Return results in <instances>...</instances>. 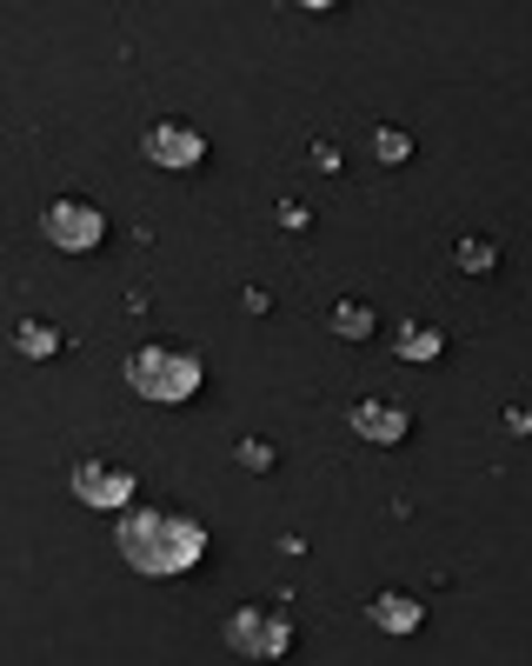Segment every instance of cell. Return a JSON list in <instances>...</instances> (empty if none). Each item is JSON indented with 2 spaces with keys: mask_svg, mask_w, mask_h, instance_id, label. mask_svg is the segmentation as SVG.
<instances>
[{
  "mask_svg": "<svg viewBox=\"0 0 532 666\" xmlns=\"http://www.w3.org/2000/svg\"><path fill=\"white\" fill-rule=\"evenodd\" d=\"M120 554H127V567L147 574V580H173V574L200 567L207 527L187 520V514H127V520H120Z\"/></svg>",
  "mask_w": 532,
  "mask_h": 666,
  "instance_id": "1",
  "label": "cell"
},
{
  "mask_svg": "<svg viewBox=\"0 0 532 666\" xmlns=\"http://www.w3.org/2000/svg\"><path fill=\"white\" fill-rule=\"evenodd\" d=\"M327 320H333L340 340H373V307H360V300H340Z\"/></svg>",
  "mask_w": 532,
  "mask_h": 666,
  "instance_id": "10",
  "label": "cell"
},
{
  "mask_svg": "<svg viewBox=\"0 0 532 666\" xmlns=\"http://www.w3.org/2000/svg\"><path fill=\"white\" fill-rule=\"evenodd\" d=\"M227 647H233L240 660H280V654L293 647V627H287V614H273L267 600H253V607H240V614L227 620Z\"/></svg>",
  "mask_w": 532,
  "mask_h": 666,
  "instance_id": "3",
  "label": "cell"
},
{
  "mask_svg": "<svg viewBox=\"0 0 532 666\" xmlns=\"http://www.w3.org/2000/svg\"><path fill=\"white\" fill-rule=\"evenodd\" d=\"M73 494H80V507L113 514V507L133 500V474H127V467H107V460H80V467H73Z\"/></svg>",
  "mask_w": 532,
  "mask_h": 666,
  "instance_id": "6",
  "label": "cell"
},
{
  "mask_svg": "<svg viewBox=\"0 0 532 666\" xmlns=\"http://www.w3.org/2000/svg\"><path fill=\"white\" fill-rule=\"evenodd\" d=\"M367 614H373L380 634H413V627H426V600H413V594H380Z\"/></svg>",
  "mask_w": 532,
  "mask_h": 666,
  "instance_id": "8",
  "label": "cell"
},
{
  "mask_svg": "<svg viewBox=\"0 0 532 666\" xmlns=\"http://www.w3.org/2000/svg\"><path fill=\"white\" fill-rule=\"evenodd\" d=\"M313 167H327V173H333V167H340V147H333V140H320V147H313Z\"/></svg>",
  "mask_w": 532,
  "mask_h": 666,
  "instance_id": "16",
  "label": "cell"
},
{
  "mask_svg": "<svg viewBox=\"0 0 532 666\" xmlns=\"http://www.w3.org/2000/svg\"><path fill=\"white\" fill-rule=\"evenodd\" d=\"M373 153H380L387 167H400V160L413 153V133H400V127H380V133H373Z\"/></svg>",
  "mask_w": 532,
  "mask_h": 666,
  "instance_id": "13",
  "label": "cell"
},
{
  "mask_svg": "<svg viewBox=\"0 0 532 666\" xmlns=\"http://www.w3.org/2000/svg\"><path fill=\"white\" fill-rule=\"evenodd\" d=\"M506 434H532V414H526V407H506Z\"/></svg>",
  "mask_w": 532,
  "mask_h": 666,
  "instance_id": "17",
  "label": "cell"
},
{
  "mask_svg": "<svg viewBox=\"0 0 532 666\" xmlns=\"http://www.w3.org/2000/svg\"><path fill=\"white\" fill-rule=\"evenodd\" d=\"M127 387H133L140 400L180 407V400H193V394L207 387V374H200V360L180 354V347H133V360H127Z\"/></svg>",
  "mask_w": 532,
  "mask_h": 666,
  "instance_id": "2",
  "label": "cell"
},
{
  "mask_svg": "<svg viewBox=\"0 0 532 666\" xmlns=\"http://www.w3.org/2000/svg\"><path fill=\"white\" fill-rule=\"evenodd\" d=\"M40 233H47L53 247H67V254H93V247L107 240V213L87 207V200H53V207L40 213Z\"/></svg>",
  "mask_w": 532,
  "mask_h": 666,
  "instance_id": "4",
  "label": "cell"
},
{
  "mask_svg": "<svg viewBox=\"0 0 532 666\" xmlns=\"http://www.w3.org/2000/svg\"><path fill=\"white\" fill-rule=\"evenodd\" d=\"M353 434L373 440V447H400V440L413 434V414L393 407V400H360V407H353Z\"/></svg>",
  "mask_w": 532,
  "mask_h": 666,
  "instance_id": "7",
  "label": "cell"
},
{
  "mask_svg": "<svg viewBox=\"0 0 532 666\" xmlns=\"http://www.w3.org/2000/svg\"><path fill=\"white\" fill-rule=\"evenodd\" d=\"M460 267H466V274H493V267H500V240H486V233L460 240Z\"/></svg>",
  "mask_w": 532,
  "mask_h": 666,
  "instance_id": "12",
  "label": "cell"
},
{
  "mask_svg": "<svg viewBox=\"0 0 532 666\" xmlns=\"http://www.w3.org/2000/svg\"><path fill=\"white\" fill-rule=\"evenodd\" d=\"M273 460H280V454H273V440H247V447H240V467H253V474H267Z\"/></svg>",
  "mask_w": 532,
  "mask_h": 666,
  "instance_id": "14",
  "label": "cell"
},
{
  "mask_svg": "<svg viewBox=\"0 0 532 666\" xmlns=\"http://www.w3.org/2000/svg\"><path fill=\"white\" fill-rule=\"evenodd\" d=\"M13 347H20L27 360H53V354H60V327H47V320H20V327H13Z\"/></svg>",
  "mask_w": 532,
  "mask_h": 666,
  "instance_id": "9",
  "label": "cell"
},
{
  "mask_svg": "<svg viewBox=\"0 0 532 666\" xmlns=\"http://www.w3.org/2000/svg\"><path fill=\"white\" fill-rule=\"evenodd\" d=\"M140 153H147L160 173H193V167L207 160V140H200V127H187V120H153L147 140H140Z\"/></svg>",
  "mask_w": 532,
  "mask_h": 666,
  "instance_id": "5",
  "label": "cell"
},
{
  "mask_svg": "<svg viewBox=\"0 0 532 666\" xmlns=\"http://www.w3.org/2000/svg\"><path fill=\"white\" fill-rule=\"evenodd\" d=\"M280 227L300 233V227H307V207H300V200H280Z\"/></svg>",
  "mask_w": 532,
  "mask_h": 666,
  "instance_id": "15",
  "label": "cell"
},
{
  "mask_svg": "<svg viewBox=\"0 0 532 666\" xmlns=\"http://www.w3.org/2000/svg\"><path fill=\"white\" fill-rule=\"evenodd\" d=\"M393 347H400V360H440V354H446V334H440V327H406Z\"/></svg>",
  "mask_w": 532,
  "mask_h": 666,
  "instance_id": "11",
  "label": "cell"
}]
</instances>
